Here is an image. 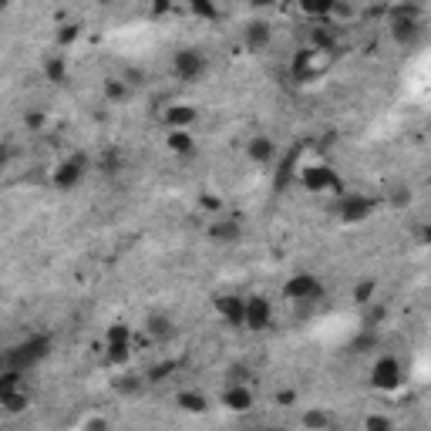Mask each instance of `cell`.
I'll use <instances>...</instances> for the list:
<instances>
[{
    "mask_svg": "<svg viewBox=\"0 0 431 431\" xmlns=\"http://www.w3.org/2000/svg\"><path fill=\"white\" fill-rule=\"evenodd\" d=\"M179 405L186 408V411H196V415H199V411H206V398L203 394H179Z\"/></svg>",
    "mask_w": 431,
    "mask_h": 431,
    "instance_id": "603a6c76",
    "label": "cell"
},
{
    "mask_svg": "<svg viewBox=\"0 0 431 431\" xmlns=\"http://www.w3.org/2000/svg\"><path fill=\"white\" fill-rule=\"evenodd\" d=\"M374 347H378V334H374V330H364L361 337L351 341V351H354V354H368V351H374Z\"/></svg>",
    "mask_w": 431,
    "mask_h": 431,
    "instance_id": "44dd1931",
    "label": "cell"
},
{
    "mask_svg": "<svg viewBox=\"0 0 431 431\" xmlns=\"http://www.w3.org/2000/svg\"><path fill=\"white\" fill-rule=\"evenodd\" d=\"M78 34H81L78 24H64L61 31H58V44H71V41H78Z\"/></svg>",
    "mask_w": 431,
    "mask_h": 431,
    "instance_id": "f546056e",
    "label": "cell"
},
{
    "mask_svg": "<svg viewBox=\"0 0 431 431\" xmlns=\"http://www.w3.org/2000/svg\"><path fill=\"white\" fill-rule=\"evenodd\" d=\"M172 371H176V364H159V368L149 371V381H162V378H169Z\"/></svg>",
    "mask_w": 431,
    "mask_h": 431,
    "instance_id": "d6a6232c",
    "label": "cell"
},
{
    "mask_svg": "<svg viewBox=\"0 0 431 431\" xmlns=\"http://www.w3.org/2000/svg\"><path fill=\"white\" fill-rule=\"evenodd\" d=\"M128 351H132V344H108V357H112V361H118V364H122V361H128Z\"/></svg>",
    "mask_w": 431,
    "mask_h": 431,
    "instance_id": "4dcf8cb0",
    "label": "cell"
},
{
    "mask_svg": "<svg viewBox=\"0 0 431 431\" xmlns=\"http://www.w3.org/2000/svg\"><path fill=\"white\" fill-rule=\"evenodd\" d=\"M314 44H317V51H330V48H334V31L317 27V31H314Z\"/></svg>",
    "mask_w": 431,
    "mask_h": 431,
    "instance_id": "4316f807",
    "label": "cell"
},
{
    "mask_svg": "<svg viewBox=\"0 0 431 431\" xmlns=\"http://www.w3.org/2000/svg\"><path fill=\"white\" fill-rule=\"evenodd\" d=\"M300 186L307 192H334L341 189V179H337V172L330 165H307L300 172Z\"/></svg>",
    "mask_w": 431,
    "mask_h": 431,
    "instance_id": "7a4b0ae2",
    "label": "cell"
},
{
    "mask_svg": "<svg viewBox=\"0 0 431 431\" xmlns=\"http://www.w3.org/2000/svg\"><path fill=\"white\" fill-rule=\"evenodd\" d=\"M243 236V223L233 216H219L213 226H209V240L216 243H236Z\"/></svg>",
    "mask_w": 431,
    "mask_h": 431,
    "instance_id": "8fae6325",
    "label": "cell"
},
{
    "mask_svg": "<svg viewBox=\"0 0 431 431\" xmlns=\"http://www.w3.org/2000/svg\"><path fill=\"white\" fill-rule=\"evenodd\" d=\"M341 219L344 223H364L371 213H374V199L371 196H357V192H351V196H344L341 199Z\"/></svg>",
    "mask_w": 431,
    "mask_h": 431,
    "instance_id": "52a82bcc",
    "label": "cell"
},
{
    "mask_svg": "<svg viewBox=\"0 0 431 431\" xmlns=\"http://www.w3.org/2000/svg\"><path fill=\"white\" fill-rule=\"evenodd\" d=\"M374 293H378V283H374V280H364V283L354 290V300H357V304H371V297H374Z\"/></svg>",
    "mask_w": 431,
    "mask_h": 431,
    "instance_id": "d4e9b609",
    "label": "cell"
},
{
    "mask_svg": "<svg viewBox=\"0 0 431 431\" xmlns=\"http://www.w3.org/2000/svg\"><path fill=\"white\" fill-rule=\"evenodd\" d=\"M192 122H196V108L192 105H172L165 112V125L169 128H189Z\"/></svg>",
    "mask_w": 431,
    "mask_h": 431,
    "instance_id": "9a60e30c",
    "label": "cell"
},
{
    "mask_svg": "<svg viewBox=\"0 0 431 431\" xmlns=\"http://www.w3.org/2000/svg\"><path fill=\"white\" fill-rule=\"evenodd\" d=\"M223 405H226L229 411H250V408H253V394L246 391L243 384H229V391L223 394Z\"/></svg>",
    "mask_w": 431,
    "mask_h": 431,
    "instance_id": "5bb4252c",
    "label": "cell"
},
{
    "mask_svg": "<svg viewBox=\"0 0 431 431\" xmlns=\"http://www.w3.org/2000/svg\"><path fill=\"white\" fill-rule=\"evenodd\" d=\"M44 75L51 78V81H58V85H64V81H68V64H64V58H58V54L48 58V61H44Z\"/></svg>",
    "mask_w": 431,
    "mask_h": 431,
    "instance_id": "d6986e66",
    "label": "cell"
},
{
    "mask_svg": "<svg viewBox=\"0 0 431 431\" xmlns=\"http://www.w3.org/2000/svg\"><path fill=\"white\" fill-rule=\"evenodd\" d=\"M293 169H297V149H293L283 162H280V172H277V189H287L293 182Z\"/></svg>",
    "mask_w": 431,
    "mask_h": 431,
    "instance_id": "e0dca14e",
    "label": "cell"
},
{
    "mask_svg": "<svg viewBox=\"0 0 431 431\" xmlns=\"http://www.w3.org/2000/svg\"><path fill=\"white\" fill-rule=\"evenodd\" d=\"M371 384L381 388V391H391L401 384V364L394 357H378L374 368H371Z\"/></svg>",
    "mask_w": 431,
    "mask_h": 431,
    "instance_id": "8992f818",
    "label": "cell"
},
{
    "mask_svg": "<svg viewBox=\"0 0 431 431\" xmlns=\"http://www.w3.org/2000/svg\"><path fill=\"white\" fill-rule=\"evenodd\" d=\"M246 152H250V159L260 165H270L273 159H277V145H273V139H267V135H253L250 139V145H246Z\"/></svg>",
    "mask_w": 431,
    "mask_h": 431,
    "instance_id": "7c38bea8",
    "label": "cell"
},
{
    "mask_svg": "<svg viewBox=\"0 0 431 431\" xmlns=\"http://www.w3.org/2000/svg\"><path fill=\"white\" fill-rule=\"evenodd\" d=\"M149 334H152V337H172V320H169V317H152V320H149Z\"/></svg>",
    "mask_w": 431,
    "mask_h": 431,
    "instance_id": "cb8c5ba5",
    "label": "cell"
},
{
    "mask_svg": "<svg viewBox=\"0 0 431 431\" xmlns=\"http://www.w3.org/2000/svg\"><path fill=\"white\" fill-rule=\"evenodd\" d=\"M0 405L7 408V411H21V408H27V394L21 391V388H17V391H14V394H7V398H4Z\"/></svg>",
    "mask_w": 431,
    "mask_h": 431,
    "instance_id": "83f0119b",
    "label": "cell"
},
{
    "mask_svg": "<svg viewBox=\"0 0 431 431\" xmlns=\"http://www.w3.org/2000/svg\"><path fill=\"white\" fill-rule=\"evenodd\" d=\"M81 179H85V159L75 155V159H68V162L58 165V172H54V186H58V189H75Z\"/></svg>",
    "mask_w": 431,
    "mask_h": 431,
    "instance_id": "9c48e42d",
    "label": "cell"
},
{
    "mask_svg": "<svg viewBox=\"0 0 431 431\" xmlns=\"http://www.w3.org/2000/svg\"><path fill=\"white\" fill-rule=\"evenodd\" d=\"M273 324V307H270L267 297H246V307H243V327L246 330H270Z\"/></svg>",
    "mask_w": 431,
    "mask_h": 431,
    "instance_id": "3957f363",
    "label": "cell"
},
{
    "mask_svg": "<svg viewBox=\"0 0 431 431\" xmlns=\"http://www.w3.org/2000/svg\"><path fill=\"white\" fill-rule=\"evenodd\" d=\"M243 307H246V300H243V297H236V293L216 297V314L226 320L229 327H243Z\"/></svg>",
    "mask_w": 431,
    "mask_h": 431,
    "instance_id": "30bf717a",
    "label": "cell"
},
{
    "mask_svg": "<svg viewBox=\"0 0 431 431\" xmlns=\"http://www.w3.org/2000/svg\"><path fill=\"white\" fill-rule=\"evenodd\" d=\"M165 145L172 149L176 155H182V159H189L192 152H196V142H192L189 128H169V135H165Z\"/></svg>",
    "mask_w": 431,
    "mask_h": 431,
    "instance_id": "4fadbf2b",
    "label": "cell"
},
{
    "mask_svg": "<svg viewBox=\"0 0 431 431\" xmlns=\"http://www.w3.org/2000/svg\"><path fill=\"white\" fill-rule=\"evenodd\" d=\"M334 7H337V0H300V11L310 17H327Z\"/></svg>",
    "mask_w": 431,
    "mask_h": 431,
    "instance_id": "ac0fdd59",
    "label": "cell"
},
{
    "mask_svg": "<svg viewBox=\"0 0 431 431\" xmlns=\"http://www.w3.org/2000/svg\"><path fill=\"white\" fill-rule=\"evenodd\" d=\"M189 7L196 17H203V21H216L219 17V7H216L213 0H189Z\"/></svg>",
    "mask_w": 431,
    "mask_h": 431,
    "instance_id": "7402d4cb",
    "label": "cell"
},
{
    "mask_svg": "<svg viewBox=\"0 0 431 431\" xmlns=\"http://www.w3.org/2000/svg\"><path fill=\"white\" fill-rule=\"evenodd\" d=\"M391 34L398 44H415L421 34V24L418 17H415V11L411 7H398L394 11V21H391Z\"/></svg>",
    "mask_w": 431,
    "mask_h": 431,
    "instance_id": "5b68a950",
    "label": "cell"
},
{
    "mask_svg": "<svg viewBox=\"0 0 431 431\" xmlns=\"http://www.w3.org/2000/svg\"><path fill=\"white\" fill-rule=\"evenodd\" d=\"M102 169H105V172H118V169H122V155H118V152H105Z\"/></svg>",
    "mask_w": 431,
    "mask_h": 431,
    "instance_id": "1f68e13d",
    "label": "cell"
},
{
    "mask_svg": "<svg viewBox=\"0 0 431 431\" xmlns=\"http://www.w3.org/2000/svg\"><path fill=\"white\" fill-rule=\"evenodd\" d=\"M155 11H159V14L169 11V0H155Z\"/></svg>",
    "mask_w": 431,
    "mask_h": 431,
    "instance_id": "74e56055",
    "label": "cell"
},
{
    "mask_svg": "<svg viewBox=\"0 0 431 431\" xmlns=\"http://www.w3.org/2000/svg\"><path fill=\"white\" fill-rule=\"evenodd\" d=\"M105 95H108V98H122V95H125V88H122L118 81H108V85H105Z\"/></svg>",
    "mask_w": 431,
    "mask_h": 431,
    "instance_id": "836d02e7",
    "label": "cell"
},
{
    "mask_svg": "<svg viewBox=\"0 0 431 431\" xmlns=\"http://www.w3.org/2000/svg\"><path fill=\"white\" fill-rule=\"evenodd\" d=\"M4 162H7V152H0V169H4Z\"/></svg>",
    "mask_w": 431,
    "mask_h": 431,
    "instance_id": "ab89813d",
    "label": "cell"
},
{
    "mask_svg": "<svg viewBox=\"0 0 431 431\" xmlns=\"http://www.w3.org/2000/svg\"><path fill=\"white\" fill-rule=\"evenodd\" d=\"M283 297H287V300H297V304H304V300H320V297H324V283H320L317 277H310V273H300V277L287 280Z\"/></svg>",
    "mask_w": 431,
    "mask_h": 431,
    "instance_id": "277c9868",
    "label": "cell"
},
{
    "mask_svg": "<svg viewBox=\"0 0 431 431\" xmlns=\"http://www.w3.org/2000/svg\"><path fill=\"white\" fill-rule=\"evenodd\" d=\"M253 7H270V4H277V0H250Z\"/></svg>",
    "mask_w": 431,
    "mask_h": 431,
    "instance_id": "f35d334b",
    "label": "cell"
},
{
    "mask_svg": "<svg viewBox=\"0 0 431 431\" xmlns=\"http://www.w3.org/2000/svg\"><path fill=\"white\" fill-rule=\"evenodd\" d=\"M21 388V371H0V401Z\"/></svg>",
    "mask_w": 431,
    "mask_h": 431,
    "instance_id": "ffe728a7",
    "label": "cell"
},
{
    "mask_svg": "<svg viewBox=\"0 0 431 431\" xmlns=\"http://www.w3.org/2000/svg\"><path fill=\"white\" fill-rule=\"evenodd\" d=\"M203 206H206V209H219V199H213V196H206Z\"/></svg>",
    "mask_w": 431,
    "mask_h": 431,
    "instance_id": "8d00e7d4",
    "label": "cell"
},
{
    "mask_svg": "<svg viewBox=\"0 0 431 431\" xmlns=\"http://www.w3.org/2000/svg\"><path fill=\"white\" fill-rule=\"evenodd\" d=\"M206 71V58L203 51H196V48H186V51L176 54V75L182 81H196V78Z\"/></svg>",
    "mask_w": 431,
    "mask_h": 431,
    "instance_id": "ba28073f",
    "label": "cell"
},
{
    "mask_svg": "<svg viewBox=\"0 0 431 431\" xmlns=\"http://www.w3.org/2000/svg\"><path fill=\"white\" fill-rule=\"evenodd\" d=\"M304 425L307 428H327L330 415H324V411H310V415H304Z\"/></svg>",
    "mask_w": 431,
    "mask_h": 431,
    "instance_id": "f1b7e54d",
    "label": "cell"
},
{
    "mask_svg": "<svg viewBox=\"0 0 431 431\" xmlns=\"http://www.w3.org/2000/svg\"><path fill=\"white\" fill-rule=\"evenodd\" d=\"M277 401H280V405H293V401H297V394H293V391H283Z\"/></svg>",
    "mask_w": 431,
    "mask_h": 431,
    "instance_id": "d590c367",
    "label": "cell"
},
{
    "mask_svg": "<svg viewBox=\"0 0 431 431\" xmlns=\"http://www.w3.org/2000/svg\"><path fill=\"white\" fill-rule=\"evenodd\" d=\"M246 44L253 48V51H263L270 44V24H263V21H253V24L246 27Z\"/></svg>",
    "mask_w": 431,
    "mask_h": 431,
    "instance_id": "2e32d148",
    "label": "cell"
},
{
    "mask_svg": "<svg viewBox=\"0 0 431 431\" xmlns=\"http://www.w3.org/2000/svg\"><path fill=\"white\" fill-rule=\"evenodd\" d=\"M4 7H7V0H0V11H4Z\"/></svg>",
    "mask_w": 431,
    "mask_h": 431,
    "instance_id": "60d3db41",
    "label": "cell"
},
{
    "mask_svg": "<svg viewBox=\"0 0 431 431\" xmlns=\"http://www.w3.org/2000/svg\"><path fill=\"white\" fill-rule=\"evenodd\" d=\"M368 428L371 431H388V428H391V421H388V418H368Z\"/></svg>",
    "mask_w": 431,
    "mask_h": 431,
    "instance_id": "e575fe53",
    "label": "cell"
},
{
    "mask_svg": "<svg viewBox=\"0 0 431 431\" xmlns=\"http://www.w3.org/2000/svg\"><path fill=\"white\" fill-rule=\"evenodd\" d=\"M108 344H132V330H128L125 324H115V327H108Z\"/></svg>",
    "mask_w": 431,
    "mask_h": 431,
    "instance_id": "484cf974",
    "label": "cell"
},
{
    "mask_svg": "<svg viewBox=\"0 0 431 431\" xmlns=\"http://www.w3.org/2000/svg\"><path fill=\"white\" fill-rule=\"evenodd\" d=\"M51 354V337L48 334H34V337H27V341L14 344L7 347L4 354H0V371H31L34 364H41L44 357Z\"/></svg>",
    "mask_w": 431,
    "mask_h": 431,
    "instance_id": "6da1fadb",
    "label": "cell"
}]
</instances>
